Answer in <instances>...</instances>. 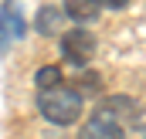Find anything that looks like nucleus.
Segmentation results:
<instances>
[{"instance_id": "1", "label": "nucleus", "mask_w": 146, "mask_h": 139, "mask_svg": "<svg viewBox=\"0 0 146 139\" xmlns=\"http://www.w3.org/2000/svg\"><path fill=\"white\" fill-rule=\"evenodd\" d=\"M37 112L48 122H54V126H72L85 112V99L72 85H54V88L37 92Z\"/></svg>"}, {"instance_id": "2", "label": "nucleus", "mask_w": 146, "mask_h": 139, "mask_svg": "<svg viewBox=\"0 0 146 139\" xmlns=\"http://www.w3.org/2000/svg\"><path fill=\"white\" fill-rule=\"evenodd\" d=\"M61 54L75 68H85L95 54V34L85 31V27H72L68 34H61Z\"/></svg>"}, {"instance_id": "3", "label": "nucleus", "mask_w": 146, "mask_h": 139, "mask_svg": "<svg viewBox=\"0 0 146 139\" xmlns=\"http://www.w3.org/2000/svg\"><path fill=\"white\" fill-rule=\"evenodd\" d=\"M24 37V21H21V14L14 10V3L7 0L3 7H0V58L10 51V44H17Z\"/></svg>"}, {"instance_id": "4", "label": "nucleus", "mask_w": 146, "mask_h": 139, "mask_svg": "<svg viewBox=\"0 0 146 139\" xmlns=\"http://www.w3.org/2000/svg\"><path fill=\"white\" fill-rule=\"evenodd\" d=\"M95 115L119 122V119H136V115H139V109H136L133 99H126V95H109V99H102V102L95 105Z\"/></svg>"}, {"instance_id": "5", "label": "nucleus", "mask_w": 146, "mask_h": 139, "mask_svg": "<svg viewBox=\"0 0 146 139\" xmlns=\"http://www.w3.org/2000/svg\"><path fill=\"white\" fill-rule=\"evenodd\" d=\"M78 139H126V129H122L119 122L102 119V115H95V112H92V119L82 126Z\"/></svg>"}, {"instance_id": "6", "label": "nucleus", "mask_w": 146, "mask_h": 139, "mask_svg": "<svg viewBox=\"0 0 146 139\" xmlns=\"http://www.w3.org/2000/svg\"><path fill=\"white\" fill-rule=\"evenodd\" d=\"M61 14H68L75 24H92L102 10L92 3V0H65V7H61Z\"/></svg>"}, {"instance_id": "7", "label": "nucleus", "mask_w": 146, "mask_h": 139, "mask_svg": "<svg viewBox=\"0 0 146 139\" xmlns=\"http://www.w3.org/2000/svg\"><path fill=\"white\" fill-rule=\"evenodd\" d=\"M61 10L58 7H51V3H44L41 10H37V17H34V27H37V34H58V27H61Z\"/></svg>"}, {"instance_id": "8", "label": "nucleus", "mask_w": 146, "mask_h": 139, "mask_svg": "<svg viewBox=\"0 0 146 139\" xmlns=\"http://www.w3.org/2000/svg\"><path fill=\"white\" fill-rule=\"evenodd\" d=\"M61 81H65V75H61V68H58V65H41V68L34 71V85H37V92L54 88V85H61Z\"/></svg>"}, {"instance_id": "9", "label": "nucleus", "mask_w": 146, "mask_h": 139, "mask_svg": "<svg viewBox=\"0 0 146 139\" xmlns=\"http://www.w3.org/2000/svg\"><path fill=\"white\" fill-rule=\"evenodd\" d=\"M92 3H95L99 10H122L129 0H92Z\"/></svg>"}]
</instances>
